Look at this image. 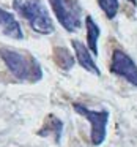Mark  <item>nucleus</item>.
<instances>
[{
    "instance_id": "nucleus-1",
    "label": "nucleus",
    "mask_w": 137,
    "mask_h": 147,
    "mask_svg": "<svg viewBox=\"0 0 137 147\" xmlns=\"http://www.w3.org/2000/svg\"><path fill=\"white\" fill-rule=\"evenodd\" d=\"M13 7L35 32L41 35L54 33V22L43 0H13Z\"/></svg>"
},
{
    "instance_id": "nucleus-2",
    "label": "nucleus",
    "mask_w": 137,
    "mask_h": 147,
    "mask_svg": "<svg viewBox=\"0 0 137 147\" xmlns=\"http://www.w3.org/2000/svg\"><path fill=\"white\" fill-rule=\"evenodd\" d=\"M0 57L3 59L5 65L19 81H39L43 76L39 63L32 57H25L24 54L13 49H0Z\"/></svg>"
},
{
    "instance_id": "nucleus-3",
    "label": "nucleus",
    "mask_w": 137,
    "mask_h": 147,
    "mask_svg": "<svg viewBox=\"0 0 137 147\" xmlns=\"http://www.w3.org/2000/svg\"><path fill=\"white\" fill-rule=\"evenodd\" d=\"M58 22L68 32H76L82 24V8L77 0H49Z\"/></svg>"
},
{
    "instance_id": "nucleus-4",
    "label": "nucleus",
    "mask_w": 137,
    "mask_h": 147,
    "mask_svg": "<svg viewBox=\"0 0 137 147\" xmlns=\"http://www.w3.org/2000/svg\"><path fill=\"white\" fill-rule=\"evenodd\" d=\"M73 108L77 114L84 115L92 125V144L93 146H101L107 134V123H109V111L101 109V111H93L80 103H73Z\"/></svg>"
},
{
    "instance_id": "nucleus-5",
    "label": "nucleus",
    "mask_w": 137,
    "mask_h": 147,
    "mask_svg": "<svg viewBox=\"0 0 137 147\" xmlns=\"http://www.w3.org/2000/svg\"><path fill=\"white\" fill-rule=\"evenodd\" d=\"M110 71L114 74H117V76L126 79L134 87H137V65L121 49H115L114 54H112Z\"/></svg>"
},
{
    "instance_id": "nucleus-6",
    "label": "nucleus",
    "mask_w": 137,
    "mask_h": 147,
    "mask_svg": "<svg viewBox=\"0 0 137 147\" xmlns=\"http://www.w3.org/2000/svg\"><path fill=\"white\" fill-rule=\"evenodd\" d=\"M71 45H73V49H74V52H76V59H77V62H79L80 67L85 68V70L90 71V73L99 76V74H101V71H99L98 65L95 63V59H93L90 49L87 48L84 43H80L79 40H73V41H71Z\"/></svg>"
},
{
    "instance_id": "nucleus-7",
    "label": "nucleus",
    "mask_w": 137,
    "mask_h": 147,
    "mask_svg": "<svg viewBox=\"0 0 137 147\" xmlns=\"http://www.w3.org/2000/svg\"><path fill=\"white\" fill-rule=\"evenodd\" d=\"M0 30L7 36L14 40H22L24 36L22 29H21L19 22L16 21V18L3 8H0Z\"/></svg>"
},
{
    "instance_id": "nucleus-8",
    "label": "nucleus",
    "mask_w": 137,
    "mask_h": 147,
    "mask_svg": "<svg viewBox=\"0 0 137 147\" xmlns=\"http://www.w3.org/2000/svg\"><path fill=\"white\" fill-rule=\"evenodd\" d=\"M85 29H87V43H88V49L92 54L98 55V38H99V26L93 21L92 16L85 18Z\"/></svg>"
},
{
    "instance_id": "nucleus-9",
    "label": "nucleus",
    "mask_w": 137,
    "mask_h": 147,
    "mask_svg": "<svg viewBox=\"0 0 137 147\" xmlns=\"http://www.w3.org/2000/svg\"><path fill=\"white\" fill-rule=\"evenodd\" d=\"M61 128H63V123H61L60 119L54 117V115H49L46 119V123L41 130L38 131L39 136H47V134H55V141H60V136H61Z\"/></svg>"
},
{
    "instance_id": "nucleus-10",
    "label": "nucleus",
    "mask_w": 137,
    "mask_h": 147,
    "mask_svg": "<svg viewBox=\"0 0 137 147\" xmlns=\"http://www.w3.org/2000/svg\"><path fill=\"white\" fill-rule=\"evenodd\" d=\"M54 59H55V63L65 71L71 70V68L74 67V57L66 48L57 46V48L54 49Z\"/></svg>"
},
{
    "instance_id": "nucleus-11",
    "label": "nucleus",
    "mask_w": 137,
    "mask_h": 147,
    "mask_svg": "<svg viewBox=\"0 0 137 147\" xmlns=\"http://www.w3.org/2000/svg\"><path fill=\"white\" fill-rule=\"evenodd\" d=\"M98 3H99L101 10L106 13V16H107L109 19H114V18L117 16L118 8H120L118 0H98Z\"/></svg>"
},
{
    "instance_id": "nucleus-12",
    "label": "nucleus",
    "mask_w": 137,
    "mask_h": 147,
    "mask_svg": "<svg viewBox=\"0 0 137 147\" xmlns=\"http://www.w3.org/2000/svg\"><path fill=\"white\" fill-rule=\"evenodd\" d=\"M128 2H131L132 5H137V0H128Z\"/></svg>"
}]
</instances>
